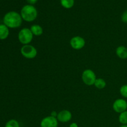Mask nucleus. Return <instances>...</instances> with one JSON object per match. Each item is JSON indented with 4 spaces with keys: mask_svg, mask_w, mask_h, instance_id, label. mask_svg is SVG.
Wrapping results in <instances>:
<instances>
[{
    "mask_svg": "<svg viewBox=\"0 0 127 127\" xmlns=\"http://www.w3.org/2000/svg\"><path fill=\"white\" fill-rule=\"evenodd\" d=\"M30 29L33 36H36V37L41 36L43 33V29L42 26H40L39 24H37L32 25Z\"/></svg>",
    "mask_w": 127,
    "mask_h": 127,
    "instance_id": "nucleus-11",
    "label": "nucleus"
},
{
    "mask_svg": "<svg viewBox=\"0 0 127 127\" xmlns=\"http://www.w3.org/2000/svg\"><path fill=\"white\" fill-rule=\"evenodd\" d=\"M119 127H127V125H122L121 126H120Z\"/></svg>",
    "mask_w": 127,
    "mask_h": 127,
    "instance_id": "nucleus-22",
    "label": "nucleus"
},
{
    "mask_svg": "<svg viewBox=\"0 0 127 127\" xmlns=\"http://www.w3.org/2000/svg\"><path fill=\"white\" fill-rule=\"evenodd\" d=\"M69 127H79V126H78V125L77 123L73 122V123H71L70 125H69Z\"/></svg>",
    "mask_w": 127,
    "mask_h": 127,
    "instance_id": "nucleus-21",
    "label": "nucleus"
},
{
    "mask_svg": "<svg viewBox=\"0 0 127 127\" xmlns=\"http://www.w3.org/2000/svg\"><path fill=\"white\" fill-rule=\"evenodd\" d=\"M26 1L27 2L28 4L31 5H34L35 4H36L38 1V0H26Z\"/></svg>",
    "mask_w": 127,
    "mask_h": 127,
    "instance_id": "nucleus-19",
    "label": "nucleus"
},
{
    "mask_svg": "<svg viewBox=\"0 0 127 127\" xmlns=\"http://www.w3.org/2000/svg\"><path fill=\"white\" fill-rule=\"evenodd\" d=\"M81 79L84 84L88 86H92L94 85L97 77L94 71L91 69H86L82 73Z\"/></svg>",
    "mask_w": 127,
    "mask_h": 127,
    "instance_id": "nucleus-4",
    "label": "nucleus"
},
{
    "mask_svg": "<svg viewBox=\"0 0 127 127\" xmlns=\"http://www.w3.org/2000/svg\"><path fill=\"white\" fill-rule=\"evenodd\" d=\"M57 119L59 122L67 123L72 119V114L69 110H63L58 112Z\"/></svg>",
    "mask_w": 127,
    "mask_h": 127,
    "instance_id": "nucleus-9",
    "label": "nucleus"
},
{
    "mask_svg": "<svg viewBox=\"0 0 127 127\" xmlns=\"http://www.w3.org/2000/svg\"><path fill=\"white\" fill-rule=\"evenodd\" d=\"M112 109L118 114L127 110V101L124 99H117L114 102Z\"/></svg>",
    "mask_w": 127,
    "mask_h": 127,
    "instance_id": "nucleus-7",
    "label": "nucleus"
},
{
    "mask_svg": "<svg viewBox=\"0 0 127 127\" xmlns=\"http://www.w3.org/2000/svg\"><path fill=\"white\" fill-rule=\"evenodd\" d=\"M4 127H20V125L17 120L11 119L6 123Z\"/></svg>",
    "mask_w": 127,
    "mask_h": 127,
    "instance_id": "nucleus-16",
    "label": "nucleus"
},
{
    "mask_svg": "<svg viewBox=\"0 0 127 127\" xmlns=\"http://www.w3.org/2000/svg\"><path fill=\"white\" fill-rule=\"evenodd\" d=\"M116 55L122 60H125L127 58V48L125 46H119L115 50Z\"/></svg>",
    "mask_w": 127,
    "mask_h": 127,
    "instance_id": "nucleus-10",
    "label": "nucleus"
},
{
    "mask_svg": "<svg viewBox=\"0 0 127 127\" xmlns=\"http://www.w3.org/2000/svg\"><path fill=\"white\" fill-rule=\"evenodd\" d=\"M57 115H58V112H56V111L52 112H51V114H50L51 116L54 117H56V118H57Z\"/></svg>",
    "mask_w": 127,
    "mask_h": 127,
    "instance_id": "nucleus-20",
    "label": "nucleus"
},
{
    "mask_svg": "<svg viewBox=\"0 0 127 127\" xmlns=\"http://www.w3.org/2000/svg\"><path fill=\"white\" fill-rule=\"evenodd\" d=\"M107 83L102 78H97L94 83V86L98 89H103L106 87Z\"/></svg>",
    "mask_w": 127,
    "mask_h": 127,
    "instance_id": "nucleus-13",
    "label": "nucleus"
},
{
    "mask_svg": "<svg viewBox=\"0 0 127 127\" xmlns=\"http://www.w3.org/2000/svg\"><path fill=\"white\" fill-rule=\"evenodd\" d=\"M9 28L4 24H0V40H6L9 35Z\"/></svg>",
    "mask_w": 127,
    "mask_h": 127,
    "instance_id": "nucleus-12",
    "label": "nucleus"
},
{
    "mask_svg": "<svg viewBox=\"0 0 127 127\" xmlns=\"http://www.w3.org/2000/svg\"><path fill=\"white\" fill-rule=\"evenodd\" d=\"M120 93L124 98H127V84L122 86L120 88Z\"/></svg>",
    "mask_w": 127,
    "mask_h": 127,
    "instance_id": "nucleus-17",
    "label": "nucleus"
},
{
    "mask_svg": "<svg viewBox=\"0 0 127 127\" xmlns=\"http://www.w3.org/2000/svg\"><path fill=\"white\" fill-rule=\"evenodd\" d=\"M22 17L16 11H9L5 14L3 17V24L8 28L16 29L21 27L22 23Z\"/></svg>",
    "mask_w": 127,
    "mask_h": 127,
    "instance_id": "nucleus-1",
    "label": "nucleus"
},
{
    "mask_svg": "<svg viewBox=\"0 0 127 127\" xmlns=\"http://www.w3.org/2000/svg\"><path fill=\"white\" fill-rule=\"evenodd\" d=\"M58 123L57 118L49 115L42 119L40 125V127H58Z\"/></svg>",
    "mask_w": 127,
    "mask_h": 127,
    "instance_id": "nucleus-8",
    "label": "nucleus"
},
{
    "mask_svg": "<svg viewBox=\"0 0 127 127\" xmlns=\"http://www.w3.org/2000/svg\"><path fill=\"white\" fill-rule=\"evenodd\" d=\"M17 37L20 43L24 45L30 44L32 42L33 38V35L32 34L29 28L24 27L19 32Z\"/></svg>",
    "mask_w": 127,
    "mask_h": 127,
    "instance_id": "nucleus-3",
    "label": "nucleus"
},
{
    "mask_svg": "<svg viewBox=\"0 0 127 127\" xmlns=\"http://www.w3.org/2000/svg\"><path fill=\"white\" fill-rule=\"evenodd\" d=\"M69 44L73 49L75 50H79L83 49L85 47L86 40L83 37L74 36L70 39Z\"/></svg>",
    "mask_w": 127,
    "mask_h": 127,
    "instance_id": "nucleus-6",
    "label": "nucleus"
},
{
    "mask_svg": "<svg viewBox=\"0 0 127 127\" xmlns=\"http://www.w3.org/2000/svg\"><path fill=\"white\" fill-rule=\"evenodd\" d=\"M119 121L122 125H127V110L119 114Z\"/></svg>",
    "mask_w": 127,
    "mask_h": 127,
    "instance_id": "nucleus-15",
    "label": "nucleus"
},
{
    "mask_svg": "<svg viewBox=\"0 0 127 127\" xmlns=\"http://www.w3.org/2000/svg\"><path fill=\"white\" fill-rule=\"evenodd\" d=\"M121 20L124 23H127V10L122 13L121 16Z\"/></svg>",
    "mask_w": 127,
    "mask_h": 127,
    "instance_id": "nucleus-18",
    "label": "nucleus"
},
{
    "mask_svg": "<svg viewBox=\"0 0 127 127\" xmlns=\"http://www.w3.org/2000/svg\"><path fill=\"white\" fill-rule=\"evenodd\" d=\"M21 55L23 56L24 58L27 59H33L35 58L37 55V50L34 46L32 45L28 44L22 45L21 48Z\"/></svg>",
    "mask_w": 127,
    "mask_h": 127,
    "instance_id": "nucleus-5",
    "label": "nucleus"
},
{
    "mask_svg": "<svg viewBox=\"0 0 127 127\" xmlns=\"http://www.w3.org/2000/svg\"><path fill=\"white\" fill-rule=\"evenodd\" d=\"M20 14L23 21L27 22H32L37 19L38 11L33 5L27 4L22 7Z\"/></svg>",
    "mask_w": 127,
    "mask_h": 127,
    "instance_id": "nucleus-2",
    "label": "nucleus"
},
{
    "mask_svg": "<svg viewBox=\"0 0 127 127\" xmlns=\"http://www.w3.org/2000/svg\"><path fill=\"white\" fill-rule=\"evenodd\" d=\"M60 4L65 9H71L74 6V0H60Z\"/></svg>",
    "mask_w": 127,
    "mask_h": 127,
    "instance_id": "nucleus-14",
    "label": "nucleus"
}]
</instances>
